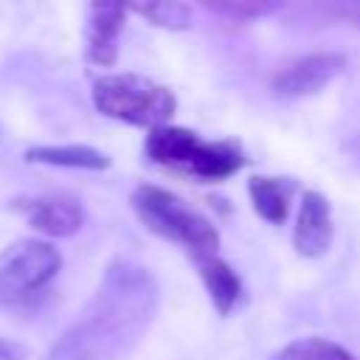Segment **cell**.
Instances as JSON below:
<instances>
[{
    "label": "cell",
    "mask_w": 360,
    "mask_h": 360,
    "mask_svg": "<svg viewBox=\"0 0 360 360\" xmlns=\"http://www.w3.org/2000/svg\"><path fill=\"white\" fill-rule=\"evenodd\" d=\"M62 270V253L45 239H20L0 253V307L25 309Z\"/></svg>",
    "instance_id": "5b68a950"
},
{
    "label": "cell",
    "mask_w": 360,
    "mask_h": 360,
    "mask_svg": "<svg viewBox=\"0 0 360 360\" xmlns=\"http://www.w3.org/2000/svg\"><path fill=\"white\" fill-rule=\"evenodd\" d=\"M143 152L152 163L200 183H222L248 163L239 141H205L197 132L172 124L152 129L143 141Z\"/></svg>",
    "instance_id": "7a4b0ae2"
},
{
    "label": "cell",
    "mask_w": 360,
    "mask_h": 360,
    "mask_svg": "<svg viewBox=\"0 0 360 360\" xmlns=\"http://www.w3.org/2000/svg\"><path fill=\"white\" fill-rule=\"evenodd\" d=\"M357 158H360V149H357Z\"/></svg>",
    "instance_id": "ac0fdd59"
},
{
    "label": "cell",
    "mask_w": 360,
    "mask_h": 360,
    "mask_svg": "<svg viewBox=\"0 0 360 360\" xmlns=\"http://www.w3.org/2000/svg\"><path fill=\"white\" fill-rule=\"evenodd\" d=\"M292 194H295V180H290V177L253 174L248 180V197L253 202V211L262 219H267L270 225H281L290 217Z\"/></svg>",
    "instance_id": "30bf717a"
},
{
    "label": "cell",
    "mask_w": 360,
    "mask_h": 360,
    "mask_svg": "<svg viewBox=\"0 0 360 360\" xmlns=\"http://www.w3.org/2000/svg\"><path fill=\"white\" fill-rule=\"evenodd\" d=\"M205 8L219 17H228L231 22H248V20L278 11L281 6L278 3H205Z\"/></svg>",
    "instance_id": "9a60e30c"
},
{
    "label": "cell",
    "mask_w": 360,
    "mask_h": 360,
    "mask_svg": "<svg viewBox=\"0 0 360 360\" xmlns=\"http://www.w3.org/2000/svg\"><path fill=\"white\" fill-rule=\"evenodd\" d=\"M0 360H25V346L0 335Z\"/></svg>",
    "instance_id": "e0dca14e"
},
{
    "label": "cell",
    "mask_w": 360,
    "mask_h": 360,
    "mask_svg": "<svg viewBox=\"0 0 360 360\" xmlns=\"http://www.w3.org/2000/svg\"><path fill=\"white\" fill-rule=\"evenodd\" d=\"M132 11L141 14L143 20H149L158 28H169V31H186V28H191V8L186 3H174V0L138 3V6H132Z\"/></svg>",
    "instance_id": "5bb4252c"
},
{
    "label": "cell",
    "mask_w": 360,
    "mask_h": 360,
    "mask_svg": "<svg viewBox=\"0 0 360 360\" xmlns=\"http://www.w3.org/2000/svg\"><path fill=\"white\" fill-rule=\"evenodd\" d=\"M11 208L37 231L53 239H65L82 231L84 208L70 194H37V197H17Z\"/></svg>",
    "instance_id": "52a82bcc"
},
{
    "label": "cell",
    "mask_w": 360,
    "mask_h": 360,
    "mask_svg": "<svg viewBox=\"0 0 360 360\" xmlns=\"http://www.w3.org/2000/svg\"><path fill=\"white\" fill-rule=\"evenodd\" d=\"M270 360H357L349 349L340 343H332L326 338H298L281 346Z\"/></svg>",
    "instance_id": "4fadbf2b"
},
{
    "label": "cell",
    "mask_w": 360,
    "mask_h": 360,
    "mask_svg": "<svg viewBox=\"0 0 360 360\" xmlns=\"http://www.w3.org/2000/svg\"><path fill=\"white\" fill-rule=\"evenodd\" d=\"M28 163H45V166H59V169H87V172H101L110 166V158L93 146L82 143H68V146H31L25 149Z\"/></svg>",
    "instance_id": "7c38bea8"
},
{
    "label": "cell",
    "mask_w": 360,
    "mask_h": 360,
    "mask_svg": "<svg viewBox=\"0 0 360 360\" xmlns=\"http://www.w3.org/2000/svg\"><path fill=\"white\" fill-rule=\"evenodd\" d=\"M197 273H200V281H202L214 309L219 315H231V309L236 307V301L242 295V278L236 276V270L222 256H211L197 264Z\"/></svg>",
    "instance_id": "8fae6325"
},
{
    "label": "cell",
    "mask_w": 360,
    "mask_h": 360,
    "mask_svg": "<svg viewBox=\"0 0 360 360\" xmlns=\"http://www.w3.org/2000/svg\"><path fill=\"white\" fill-rule=\"evenodd\" d=\"M343 70H346L343 53H332V51L307 53L273 76L270 93L276 98H307V96L321 93L326 84H332Z\"/></svg>",
    "instance_id": "8992f818"
},
{
    "label": "cell",
    "mask_w": 360,
    "mask_h": 360,
    "mask_svg": "<svg viewBox=\"0 0 360 360\" xmlns=\"http://www.w3.org/2000/svg\"><path fill=\"white\" fill-rule=\"evenodd\" d=\"M127 6L121 3H90L84 25V59L96 68H110L118 59V37L127 22Z\"/></svg>",
    "instance_id": "9c48e42d"
},
{
    "label": "cell",
    "mask_w": 360,
    "mask_h": 360,
    "mask_svg": "<svg viewBox=\"0 0 360 360\" xmlns=\"http://www.w3.org/2000/svg\"><path fill=\"white\" fill-rule=\"evenodd\" d=\"M335 222H332V205L321 191H304L298 217L292 225V248L298 256L321 259L332 248Z\"/></svg>",
    "instance_id": "ba28073f"
},
{
    "label": "cell",
    "mask_w": 360,
    "mask_h": 360,
    "mask_svg": "<svg viewBox=\"0 0 360 360\" xmlns=\"http://www.w3.org/2000/svg\"><path fill=\"white\" fill-rule=\"evenodd\" d=\"M129 205L146 231H152L155 236L166 242L180 245L194 264L211 256H219L217 225L205 214L191 208L183 197H177L174 191L143 183L129 194Z\"/></svg>",
    "instance_id": "3957f363"
},
{
    "label": "cell",
    "mask_w": 360,
    "mask_h": 360,
    "mask_svg": "<svg viewBox=\"0 0 360 360\" xmlns=\"http://www.w3.org/2000/svg\"><path fill=\"white\" fill-rule=\"evenodd\" d=\"M326 17L343 22V25H352V28H360V3H332L326 8H321Z\"/></svg>",
    "instance_id": "2e32d148"
},
{
    "label": "cell",
    "mask_w": 360,
    "mask_h": 360,
    "mask_svg": "<svg viewBox=\"0 0 360 360\" xmlns=\"http://www.w3.org/2000/svg\"><path fill=\"white\" fill-rule=\"evenodd\" d=\"M93 107L121 124L141 127V129H158L166 127L177 110L174 93L141 73H107L93 82Z\"/></svg>",
    "instance_id": "277c9868"
},
{
    "label": "cell",
    "mask_w": 360,
    "mask_h": 360,
    "mask_svg": "<svg viewBox=\"0 0 360 360\" xmlns=\"http://www.w3.org/2000/svg\"><path fill=\"white\" fill-rule=\"evenodd\" d=\"M160 287L149 267L112 259L79 318L48 349V360H124L149 332Z\"/></svg>",
    "instance_id": "6da1fadb"
}]
</instances>
